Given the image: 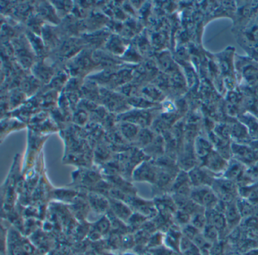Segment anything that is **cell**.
<instances>
[{
  "instance_id": "cell-1",
  "label": "cell",
  "mask_w": 258,
  "mask_h": 255,
  "mask_svg": "<svg viewBox=\"0 0 258 255\" xmlns=\"http://www.w3.org/2000/svg\"><path fill=\"white\" fill-rule=\"evenodd\" d=\"M211 188L217 195L219 200L223 203H231L236 200L238 196V186L233 181L226 178H216Z\"/></svg>"
},
{
  "instance_id": "cell-2",
  "label": "cell",
  "mask_w": 258,
  "mask_h": 255,
  "mask_svg": "<svg viewBox=\"0 0 258 255\" xmlns=\"http://www.w3.org/2000/svg\"><path fill=\"white\" fill-rule=\"evenodd\" d=\"M189 197L193 202L205 210L215 208L220 201L211 187L208 186L193 187Z\"/></svg>"
},
{
  "instance_id": "cell-3",
  "label": "cell",
  "mask_w": 258,
  "mask_h": 255,
  "mask_svg": "<svg viewBox=\"0 0 258 255\" xmlns=\"http://www.w3.org/2000/svg\"><path fill=\"white\" fill-rule=\"evenodd\" d=\"M231 152L233 158L246 166H251L258 161V151L244 143H231Z\"/></svg>"
},
{
  "instance_id": "cell-4",
  "label": "cell",
  "mask_w": 258,
  "mask_h": 255,
  "mask_svg": "<svg viewBox=\"0 0 258 255\" xmlns=\"http://www.w3.org/2000/svg\"><path fill=\"white\" fill-rule=\"evenodd\" d=\"M223 178L233 181L238 186L244 184V178H248L247 175L246 165L238 160L232 158L229 160L227 168L223 173Z\"/></svg>"
},
{
  "instance_id": "cell-5",
  "label": "cell",
  "mask_w": 258,
  "mask_h": 255,
  "mask_svg": "<svg viewBox=\"0 0 258 255\" xmlns=\"http://www.w3.org/2000/svg\"><path fill=\"white\" fill-rule=\"evenodd\" d=\"M188 174L193 187L204 186L211 187L216 178L214 174L202 166H196L190 170Z\"/></svg>"
},
{
  "instance_id": "cell-6",
  "label": "cell",
  "mask_w": 258,
  "mask_h": 255,
  "mask_svg": "<svg viewBox=\"0 0 258 255\" xmlns=\"http://www.w3.org/2000/svg\"><path fill=\"white\" fill-rule=\"evenodd\" d=\"M229 161L223 158L216 149H214L202 163V167L214 174V175L224 173L227 168Z\"/></svg>"
},
{
  "instance_id": "cell-7",
  "label": "cell",
  "mask_w": 258,
  "mask_h": 255,
  "mask_svg": "<svg viewBox=\"0 0 258 255\" xmlns=\"http://www.w3.org/2000/svg\"><path fill=\"white\" fill-rule=\"evenodd\" d=\"M192 188L193 186L190 181L188 172L182 170L179 171L170 187L171 191L173 192V194L190 196Z\"/></svg>"
},
{
  "instance_id": "cell-8",
  "label": "cell",
  "mask_w": 258,
  "mask_h": 255,
  "mask_svg": "<svg viewBox=\"0 0 258 255\" xmlns=\"http://www.w3.org/2000/svg\"><path fill=\"white\" fill-rule=\"evenodd\" d=\"M205 214H206L208 223L213 225L219 231L220 238H221V235L229 230L224 213L213 208V209L206 210Z\"/></svg>"
},
{
  "instance_id": "cell-9",
  "label": "cell",
  "mask_w": 258,
  "mask_h": 255,
  "mask_svg": "<svg viewBox=\"0 0 258 255\" xmlns=\"http://www.w3.org/2000/svg\"><path fill=\"white\" fill-rule=\"evenodd\" d=\"M193 149H194L196 158H197L198 161H202V164L208 155L214 149L211 140H208L205 137H201V136H198L195 138Z\"/></svg>"
},
{
  "instance_id": "cell-10",
  "label": "cell",
  "mask_w": 258,
  "mask_h": 255,
  "mask_svg": "<svg viewBox=\"0 0 258 255\" xmlns=\"http://www.w3.org/2000/svg\"><path fill=\"white\" fill-rule=\"evenodd\" d=\"M235 201L231 203L226 204V207H225L224 214L229 231H233L234 229H236L241 224L242 220V217L238 211Z\"/></svg>"
},
{
  "instance_id": "cell-11",
  "label": "cell",
  "mask_w": 258,
  "mask_h": 255,
  "mask_svg": "<svg viewBox=\"0 0 258 255\" xmlns=\"http://www.w3.org/2000/svg\"><path fill=\"white\" fill-rule=\"evenodd\" d=\"M238 197L258 207V185L256 183L238 186Z\"/></svg>"
},
{
  "instance_id": "cell-12",
  "label": "cell",
  "mask_w": 258,
  "mask_h": 255,
  "mask_svg": "<svg viewBox=\"0 0 258 255\" xmlns=\"http://www.w3.org/2000/svg\"><path fill=\"white\" fill-rule=\"evenodd\" d=\"M182 233L181 229H176L173 226H170L167 230L164 238V243L167 248L170 249L176 253H180L179 251V244L182 238Z\"/></svg>"
},
{
  "instance_id": "cell-13",
  "label": "cell",
  "mask_w": 258,
  "mask_h": 255,
  "mask_svg": "<svg viewBox=\"0 0 258 255\" xmlns=\"http://www.w3.org/2000/svg\"><path fill=\"white\" fill-rule=\"evenodd\" d=\"M109 202L110 208L112 210L113 214L120 220L128 222L132 216V212L127 205L119 199H113V198L110 199Z\"/></svg>"
},
{
  "instance_id": "cell-14",
  "label": "cell",
  "mask_w": 258,
  "mask_h": 255,
  "mask_svg": "<svg viewBox=\"0 0 258 255\" xmlns=\"http://www.w3.org/2000/svg\"><path fill=\"white\" fill-rule=\"evenodd\" d=\"M230 125L231 139L235 143H244L250 137L247 128L239 121L232 122Z\"/></svg>"
},
{
  "instance_id": "cell-15",
  "label": "cell",
  "mask_w": 258,
  "mask_h": 255,
  "mask_svg": "<svg viewBox=\"0 0 258 255\" xmlns=\"http://www.w3.org/2000/svg\"><path fill=\"white\" fill-rule=\"evenodd\" d=\"M158 171L152 165L146 164L135 174V179L138 181H148V182L156 183Z\"/></svg>"
},
{
  "instance_id": "cell-16",
  "label": "cell",
  "mask_w": 258,
  "mask_h": 255,
  "mask_svg": "<svg viewBox=\"0 0 258 255\" xmlns=\"http://www.w3.org/2000/svg\"><path fill=\"white\" fill-rule=\"evenodd\" d=\"M111 224L109 218H107L106 217H102L93 225V230L90 232V238L93 240L99 239L102 235H105L109 232Z\"/></svg>"
},
{
  "instance_id": "cell-17",
  "label": "cell",
  "mask_w": 258,
  "mask_h": 255,
  "mask_svg": "<svg viewBox=\"0 0 258 255\" xmlns=\"http://www.w3.org/2000/svg\"><path fill=\"white\" fill-rule=\"evenodd\" d=\"M238 121L247 128L250 136L258 135V118L256 116L247 112L239 116Z\"/></svg>"
},
{
  "instance_id": "cell-18",
  "label": "cell",
  "mask_w": 258,
  "mask_h": 255,
  "mask_svg": "<svg viewBox=\"0 0 258 255\" xmlns=\"http://www.w3.org/2000/svg\"><path fill=\"white\" fill-rule=\"evenodd\" d=\"M89 201L92 208L96 212H105L110 208L109 200H107L104 196L98 193H90L89 195Z\"/></svg>"
},
{
  "instance_id": "cell-19",
  "label": "cell",
  "mask_w": 258,
  "mask_h": 255,
  "mask_svg": "<svg viewBox=\"0 0 258 255\" xmlns=\"http://www.w3.org/2000/svg\"><path fill=\"white\" fill-rule=\"evenodd\" d=\"M235 202H236L237 207H238V211H239L242 219L244 217H250V216L256 215V210L258 207L251 205L247 201L240 197L237 198Z\"/></svg>"
},
{
  "instance_id": "cell-20",
  "label": "cell",
  "mask_w": 258,
  "mask_h": 255,
  "mask_svg": "<svg viewBox=\"0 0 258 255\" xmlns=\"http://www.w3.org/2000/svg\"><path fill=\"white\" fill-rule=\"evenodd\" d=\"M205 211L206 210H202V211H197L191 215L190 224L192 225L201 232H202V230L205 229V226L208 223Z\"/></svg>"
},
{
  "instance_id": "cell-21",
  "label": "cell",
  "mask_w": 258,
  "mask_h": 255,
  "mask_svg": "<svg viewBox=\"0 0 258 255\" xmlns=\"http://www.w3.org/2000/svg\"><path fill=\"white\" fill-rule=\"evenodd\" d=\"M202 232L205 238L211 244H216L220 241V232L213 225L207 223L205 229L202 230Z\"/></svg>"
},
{
  "instance_id": "cell-22",
  "label": "cell",
  "mask_w": 258,
  "mask_h": 255,
  "mask_svg": "<svg viewBox=\"0 0 258 255\" xmlns=\"http://www.w3.org/2000/svg\"><path fill=\"white\" fill-rule=\"evenodd\" d=\"M240 225L244 230L248 231L250 233H258V216L252 215L244 217Z\"/></svg>"
},
{
  "instance_id": "cell-23",
  "label": "cell",
  "mask_w": 258,
  "mask_h": 255,
  "mask_svg": "<svg viewBox=\"0 0 258 255\" xmlns=\"http://www.w3.org/2000/svg\"><path fill=\"white\" fill-rule=\"evenodd\" d=\"M244 78L246 81L250 84L254 86L258 84V69L252 65H247L244 67Z\"/></svg>"
},
{
  "instance_id": "cell-24",
  "label": "cell",
  "mask_w": 258,
  "mask_h": 255,
  "mask_svg": "<svg viewBox=\"0 0 258 255\" xmlns=\"http://www.w3.org/2000/svg\"><path fill=\"white\" fill-rule=\"evenodd\" d=\"M173 217H174L176 223L181 226H185L190 223V221H191V214L185 210L177 209Z\"/></svg>"
},
{
  "instance_id": "cell-25",
  "label": "cell",
  "mask_w": 258,
  "mask_h": 255,
  "mask_svg": "<svg viewBox=\"0 0 258 255\" xmlns=\"http://www.w3.org/2000/svg\"><path fill=\"white\" fill-rule=\"evenodd\" d=\"M181 231H182V235L186 237V238H189L191 241H192L193 238H194L199 232H201L200 230L196 229L195 226H193L192 225L190 224V223L185 225V226H182Z\"/></svg>"
},
{
  "instance_id": "cell-26",
  "label": "cell",
  "mask_w": 258,
  "mask_h": 255,
  "mask_svg": "<svg viewBox=\"0 0 258 255\" xmlns=\"http://www.w3.org/2000/svg\"><path fill=\"white\" fill-rule=\"evenodd\" d=\"M122 131H123V135L126 136L127 138H132L137 134V127L135 125H131V124H125L122 127Z\"/></svg>"
},
{
  "instance_id": "cell-27",
  "label": "cell",
  "mask_w": 258,
  "mask_h": 255,
  "mask_svg": "<svg viewBox=\"0 0 258 255\" xmlns=\"http://www.w3.org/2000/svg\"><path fill=\"white\" fill-rule=\"evenodd\" d=\"M256 21H258V9H257V13H256Z\"/></svg>"
},
{
  "instance_id": "cell-28",
  "label": "cell",
  "mask_w": 258,
  "mask_h": 255,
  "mask_svg": "<svg viewBox=\"0 0 258 255\" xmlns=\"http://www.w3.org/2000/svg\"><path fill=\"white\" fill-rule=\"evenodd\" d=\"M256 184H257V185H258V181H256Z\"/></svg>"
}]
</instances>
